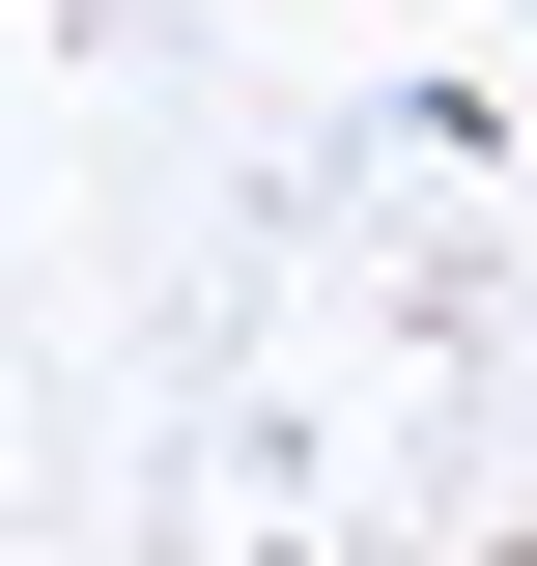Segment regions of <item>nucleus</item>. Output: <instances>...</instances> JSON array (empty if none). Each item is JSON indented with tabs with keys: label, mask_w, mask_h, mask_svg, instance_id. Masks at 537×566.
I'll return each mask as SVG.
<instances>
[]
</instances>
